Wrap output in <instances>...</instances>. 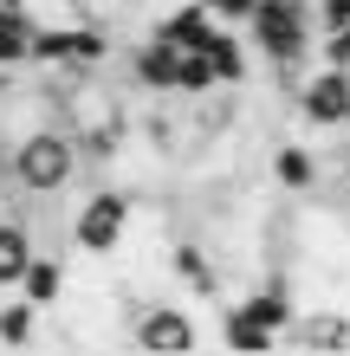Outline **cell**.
I'll return each instance as SVG.
<instances>
[{
  "instance_id": "cell-1",
  "label": "cell",
  "mask_w": 350,
  "mask_h": 356,
  "mask_svg": "<svg viewBox=\"0 0 350 356\" xmlns=\"http://www.w3.org/2000/svg\"><path fill=\"white\" fill-rule=\"evenodd\" d=\"M246 33H253V52L266 65L299 85V65L318 52V7L312 0H260Z\"/></svg>"
},
{
  "instance_id": "cell-2",
  "label": "cell",
  "mask_w": 350,
  "mask_h": 356,
  "mask_svg": "<svg viewBox=\"0 0 350 356\" xmlns=\"http://www.w3.org/2000/svg\"><path fill=\"white\" fill-rule=\"evenodd\" d=\"M78 162H85L78 136H72L65 123L52 117V123H39V130H33L26 143H13V162H7V175H13V188H19V195L46 201V195H58V188H72Z\"/></svg>"
},
{
  "instance_id": "cell-3",
  "label": "cell",
  "mask_w": 350,
  "mask_h": 356,
  "mask_svg": "<svg viewBox=\"0 0 350 356\" xmlns=\"http://www.w3.org/2000/svg\"><path fill=\"white\" fill-rule=\"evenodd\" d=\"M130 214H136L130 188H117V181L91 188V195L78 201V214H72V246L85 259H111L123 246V234H130Z\"/></svg>"
},
{
  "instance_id": "cell-4",
  "label": "cell",
  "mask_w": 350,
  "mask_h": 356,
  "mask_svg": "<svg viewBox=\"0 0 350 356\" xmlns=\"http://www.w3.org/2000/svg\"><path fill=\"white\" fill-rule=\"evenodd\" d=\"M130 343L150 350V356H189L201 343V324H195L189 305L150 298V305H136V318H130Z\"/></svg>"
},
{
  "instance_id": "cell-5",
  "label": "cell",
  "mask_w": 350,
  "mask_h": 356,
  "mask_svg": "<svg viewBox=\"0 0 350 356\" xmlns=\"http://www.w3.org/2000/svg\"><path fill=\"white\" fill-rule=\"evenodd\" d=\"M292 111L312 130H350V72L344 65H318L292 85Z\"/></svg>"
},
{
  "instance_id": "cell-6",
  "label": "cell",
  "mask_w": 350,
  "mask_h": 356,
  "mask_svg": "<svg viewBox=\"0 0 350 356\" xmlns=\"http://www.w3.org/2000/svg\"><path fill=\"white\" fill-rule=\"evenodd\" d=\"M285 343H299V350H350V305H299Z\"/></svg>"
},
{
  "instance_id": "cell-7",
  "label": "cell",
  "mask_w": 350,
  "mask_h": 356,
  "mask_svg": "<svg viewBox=\"0 0 350 356\" xmlns=\"http://www.w3.org/2000/svg\"><path fill=\"white\" fill-rule=\"evenodd\" d=\"M130 78L143 91H156V97H169L175 91V78H182V46H169V39H143L136 46V58H130Z\"/></svg>"
},
{
  "instance_id": "cell-8",
  "label": "cell",
  "mask_w": 350,
  "mask_h": 356,
  "mask_svg": "<svg viewBox=\"0 0 350 356\" xmlns=\"http://www.w3.org/2000/svg\"><path fill=\"white\" fill-rule=\"evenodd\" d=\"M169 272H175L189 291H201V298H214V291H221V259H214L201 240H175V246H169Z\"/></svg>"
},
{
  "instance_id": "cell-9",
  "label": "cell",
  "mask_w": 350,
  "mask_h": 356,
  "mask_svg": "<svg viewBox=\"0 0 350 356\" xmlns=\"http://www.w3.org/2000/svg\"><path fill=\"white\" fill-rule=\"evenodd\" d=\"M214 26H221V19L201 7V0H182V7H175V13H162L150 33H156V39H169V46H182V52H195V46H208V33H214Z\"/></svg>"
},
{
  "instance_id": "cell-10",
  "label": "cell",
  "mask_w": 350,
  "mask_h": 356,
  "mask_svg": "<svg viewBox=\"0 0 350 356\" xmlns=\"http://www.w3.org/2000/svg\"><path fill=\"white\" fill-rule=\"evenodd\" d=\"M201 52H208L214 58V72H221V85H246V78H253V58H246V39L234 33V26H214L208 33V46H201Z\"/></svg>"
},
{
  "instance_id": "cell-11",
  "label": "cell",
  "mask_w": 350,
  "mask_h": 356,
  "mask_svg": "<svg viewBox=\"0 0 350 356\" xmlns=\"http://www.w3.org/2000/svg\"><path fill=\"white\" fill-rule=\"evenodd\" d=\"M221 311H228V318H221V343H228V350H253L260 356V350H279L285 343L279 330H266L246 305H221Z\"/></svg>"
},
{
  "instance_id": "cell-12",
  "label": "cell",
  "mask_w": 350,
  "mask_h": 356,
  "mask_svg": "<svg viewBox=\"0 0 350 356\" xmlns=\"http://www.w3.org/2000/svg\"><path fill=\"white\" fill-rule=\"evenodd\" d=\"M33 33H39V19L26 7H0V72H19L33 58Z\"/></svg>"
},
{
  "instance_id": "cell-13",
  "label": "cell",
  "mask_w": 350,
  "mask_h": 356,
  "mask_svg": "<svg viewBox=\"0 0 350 356\" xmlns=\"http://www.w3.org/2000/svg\"><path fill=\"white\" fill-rule=\"evenodd\" d=\"M273 181L285 188V195H312L318 188V156L305 149V143H279L273 149Z\"/></svg>"
},
{
  "instance_id": "cell-14",
  "label": "cell",
  "mask_w": 350,
  "mask_h": 356,
  "mask_svg": "<svg viewBox=\"0 0 350 356\" xmlns=\"http://www.w3.org/2000/svg\"><path fill=\"white\" fill-rule=\"evenodd\" d=\"M26 266H33V234H26V220H0V291L26 279Z\"/></svg>"
},
{
  "instance_id": "cell-15",
  "label": "cell",
  "mask_w": 350,
  "mask_h": 356,
  "mask_svg": "<svg viewBox=\"0 0 350 356\" xmlns=\"http://www.w3.org/2000/svg\"><path fill=\"white\" fill-rule=\"evenodd\" d=\"M19 291H26L39 311H46V305H58V298H65V266H58V259H46V253H33V266H26V279H19Z\"/></svg>"
},
{
  "instance_id": "cell-16",
  "label": "cell",
  "mask_w": 350,
  "mask_h": 356,
  "mask_svg": "<svg viewBox=\"0 0 350 356\" xmlns=\"http://www.w3.org/2000/svg\"><path fill=\"white\" fill-rule=\"evenodd\" d=\"M221 85V72H214V58L208 52H182V78H175V91H189V97H201V91H214Z\"/></svg>"
},
{
  "instance_id": "cell-17",
  "label": "cell",
  "mask_w": 350,
  "mask_h": 356,
  "mask_svg": "<svg viewBox=\"0 0 350 356\" xmlns=\"http://www.w3.org/2000/svg\"><path fill=\"white\" fill-rule=\"evenodd\" d=\"M33 330H39V305H33V298H26V305H7V311H0V343H7V350L33 343Z\"/></svg>"
},
{
  "instance_id": "cell-18",
  "label": "cell",
  "mask_w": 350,
  "mask_h": 356,
  "mask_svg": "<svg viewBox=\"0 0 350 356\" xmlns=\"http://www.w3.org/2000/svg\"><path fill=\"white\" fill-rule=\"evenodd\" d=\"M201 7H208L221 26H246V19H253V7L260 0H201Z\"/></svg>"
},
{
  "instance_id": "cell-19",
  "label": "cell",
  "mask_w": 350,
  "mask_h": 356,
  "mask_svg": "<svg viewBox=\"0 0 350 356\" xmlns=\"http://www.w3.org/2000/svg\"><path fill=\"white\" fill-rule=\"evenodd\" d=\"M78 13H85V19H104V13H117V0H78Z\"/></svg>"
},
{
  "instance_id": "cell-20",
  "label": "cell",
  "mask_w": 350,
  "mask_h": 356,
  "mask_svg": "<svg viewBox=\"0 0 350 356\" xmlns=\"http://www.w3.org/2000/svg\"><path fill=\"white\" fill-rule=\"evenodd\" d=\"M337 175H344V188H350V143L337 149Z\"/></svg>"
},
{
  "instance_id": "cell-21",
  "label": "cell",
  "mask_w": 350,
  "mask_h": 356,
  "mask_svg": "<svg viewBox=\"0 0 350 356\" xmlns=\"http://www.w3.org/2000/svg\"><path fill=\"white\" fill-rule=\"evenodd\" d=\"M0 7H26V0H0Z\"/></svg>"
},
{
  "instance_id": "cell-22",
  "label": "cell",
  "mask_w": 350,
  "mask_h": 356,
  "mask_svg": "<svg viewBox=\"0 0 350 356\" xmlns=\"http://www.w3.org/2000/svg\"><path fill=\"white\" fill-rule=\"evenodd\" d=\"M0 91H7V72H0Z\"/></svg>"
}]
</instances>
